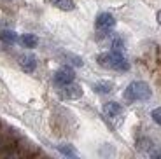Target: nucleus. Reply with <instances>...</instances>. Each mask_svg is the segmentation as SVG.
<instances>
[{
    "label": "nucleus",
    "instance_id": "obj_1",
    "mask_svg": "<svg viewBox=\"0 0 161 159\" xmlns=\"http://www.w3.org/2000/svg\"><path fill=\"white\" fill-rule=\"evenodd\" d=\"M97 63L107 70L114 72H128L130 70V61L123 56V51H114L110 49L109 52H102L97 56Z\"/></svg>",
    "mask_w": 161,
    "mask_h": 159
},
{
    "label": "nucleus",
    "instance_id": "obj_2",
    "mask_svg": "<svg viewBox=\"0 0 161 159\" xmlns=\"http://www.w3.org/2000/svg\"><path fill=\"white\" fill-rule=\"evenodd\" d=\"M153 96V89L147 82L144 80H133L131 84H128V88L123 93V98L128 103H135V101H147Z\"/></svg>",
    "mask_w": 161,
    "mask_h": 159
},
{
    "label": "nucleus",
    "instance_id": "obj_3",
    "mask_svg": "<svg viewBox=\"0 0 161 159\" xmlns=\"http://www.w3.org/2000/svg\"><path fill=\"white\" fill-rule=\"evenodd\" d=\"M74 79H75V74H74V70L70 67L58 68V70L54 72V75H53V82L56 84L58 88H63L67 84L74 82Z\"/></svg>",
    "mask_w": 161,
    "mask_h": 159
},
{
    "label": "nucleus",
    "instance_id": "obj_4",
    "mask_svg": "<svg viewBox=\"0 0 161 159\" xmlns=\"http://www.w3.org/2000/svg\"><path fill=\"white\" fill-rule=\"evenodd\" d=\"M95 26L98 32H110L116 26V18L110 12H100L95 19Z\"/></svg>",
    "mask_w": 161,
    "mask_h": 159
},
{
    "label": "nucleus",
    "instance_id": "obj_5",
    "mask_svg": "<svg viewBox=\"0 0 161 159\" xmlns=\"http://www.w3.org/2000/svg\"><path fill=\"white\" fill-rule=\"evenodd\" d=\"M60 96L65 100H79L82 96V88H80L79 84H67L63 88H60Z\"/></svg>",
    "mask_w": 161,
    "mask_h": 159
},
{
    "label": "nucleus",
    "instance_id": "obj_6",
    "mask_svg": "<svg viewBox=\"0 0 161 159\" xmlns=\"http://www.w3.org/2000/svg\"><path fill=\"white\" fill-rule=\"evenodd\" d=\"M18 63H19V67H21L23 72L32 74V72H35V68H37V58L33 54H30V52H26V54H21L19 58H18Z\"/></svg>",
    "mask_w": 161,
    "mask_h": 159
},
{
    "label": "nucleus",
    "instance_id": "obj_7",
    "mask_svg": "<svg viewBox=\"0 0 161 159\" xmlns=\"http://www.w3.org/2000/svg\"><path fill=\"white\" fill-rule=\"evenodd\" d=\"M102 110H103L105 117H109V119H116V117H121V115H123V105L117 103V101H107Z\"/></svg>",
    "mask_w": 161,
    "mask_h": 159
},
{
    "label": "nucleus",
    "instance_id": "obj_8",
    "mask_svg": "<svg viewBox=\"0 0 161 159\" xmlns=\"http://www.w3.org/2000/svg\"><path fill=\"white\" fill-rule=\"evenodd\" d=\"M44 2L51 7L60 9V11H65V12L75 11V2L74 0H44Z\"/></svg>",
    "mask_w": 161,
    "mask_h": 159
},
{
    "label": "nucleus",
    "instance_id": "obj_9",
    "mask_svg": "<svg viewBox=\"0 0 161 159\" xmlns=\"http://www.w3.org/2000/svg\"><path fill=\"white\" fill-rule=\"evenodd\" d=\"M18 33L14 30H9V28H4V30H0V40L4 42L5 46H14L18 42Z\"/></svg>",
    "mask_w": 161,
    "mask_h": 159
},
{
    "label": "nucleus",
    "instance_id": "obj_10",
    "mask_svg": "<svg viewBox=\"0 0 161 159\" xmlns=\"http://www.w3.org/2000/svg\"><path fill=\"white\" fill-rule=\"evenodd\" d=\"M18 42L26 49H33V47H37V44H39V37L33 35V33H23V35L18 39Z\"/></svg>",
    "mask_w": 161,
    "mask_h": 159
},
{
    "label": "nucleus",
    "instance_id": "obj_11",
    "mask_svg": "<svg viewBox=\"0 0 161 159\" xmlns=\"http://www.w3.org/2000/svg\"><path fill=\"white\" fill-rule=\"evenodd\" d=\"M114 89V82H110V80H98V82L93 84V91L98 93V95H109V93H112Z\"/></svg>",
    "mask_w": 161,
    "mask_h": 159
},
{
    "label": "nucleus",
    "instance_id": "obj_12",
    "mask_svg": "<svg viewBox=\"0 0 161 159\" xmlns=\"http://www.w3.org/2000/svg\"><path fill=\"white\" fill-rule=\"evenodd\" d=\"M61 58H63L67 63H70L72 67H82L84 65V61H82V58L77 54H74V52H63L61 54Z\"/></svg>",
    "mask_w": 161,
    "mask_h": 159
},
{
    "label": "nucleus",
    "instance_id": "obj_13",
    "mask_svg": "<svg viewBox=\"0 0 161 159\" xmlns=\"http://www.w3.org/2000/svg\"><path fill=\"white\" fill-rule=\"evenodd\" d=\"M58 152L63 156H67V157H77V152L75 149L72 147V145H69V143H60V145H56Z\"/></svg>",
    "mask_w": 161,
    "mask_h": 159
},
{
    "label": "nucleus",
    "instance_id": "obj_14",
    "mask_svg": "<svg viewBox=\"0 0 161 159\" xmlns=\"http://www.w3.org/2000/svg\"><path fill=\"white\" fill-rule=\"evenodd\" d=\"M153 147H154V143L151 142L149 138H140L137 142V149L140 152H145V154H149V152L153 151Z\"/></svg>",
    "mask_w": 161,
    "mask_h": 159
},
{
    "label": "nucleus",
    "instance_id": "obj_15",
    "mask_svg": "<svg viewBox=\"0 0 161 159\" xmlns=\"http://www.w3.org/2000/svg\"><path fill=\"white\" fill-rule=\"evenodd\" d=\"M110 47H112L114 51H123V49H125V42H123L121 37H114L112 42H110Z\"/></svg>",
    "mask_w": 161,
    "mask_h": 159
},
{
    "label": "nucleus",
    "instance_id": "obj_16",
    "mask_svg": "<svg viewBox=\"0 0 161 159\" xmlns=\"http://www.w3.org/2000/svg\"><path fill=\"white\" fill-rule=\"evenodd\" d=\"M151 117H153V121L158 124V126H161V107H156L153 112H151Z\"/></svg>",
    "mask_w": 161,
    "mask_h": 159
},
{
    "label": "nucleus",
    "instance_id": "obj_17",
    "mask_svg": "<svg viewBox=\"0 0 161 159\" xmlns=\"http://www.w3.org/2000/svg\"><path fill=\"white\" fill-rule=\"evenodd\" d=\"M156 19H158V23L161 25V9H159V11H158V14H156Z\"/></svg>",
    "mask_w": 161,
    "mask_h": 159
}]
</instances>
